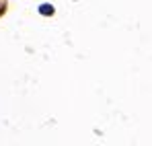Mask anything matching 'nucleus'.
<instances>
[{
  "label": "nucleus",
  "instance_id": "1",
  "mask_svg": "<svg viewBox=\"0 0 152 146\" xmlns=\"http://www.w3.org/2000/svg\"><path fill=\"white\" fill-rule=\"evenodd\" d=\"M39 12L41 15H53V6L51 4H41L39 6Z\"/></svg>",
  "mask_w": 152,
  "mask_h": 146
}]
</instances>
